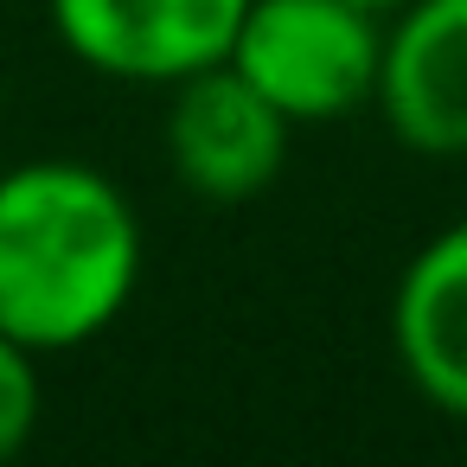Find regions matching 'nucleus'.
Listing matches in <instances>:
<instances>
[{"label": "nucleus", "mask_w": 467, "mask_h": 467, "mask_svg": "<svg viewBox=\"0 0 467 467\" xmlns=\"http://www.w3.org/2000/svg\"><path fill=\"white\" fill-rule=\"evenodd\" d=\"M141 218L129 192L71 154L0 173V333L46 352L103 339L141 288Z\"/></svg>", "instance_id": "f257e3e1"}, {"label": "nucleus", "mask_w": 467, "mask_h": 467, "mask_svg": "<svg viewBox=\"0 0 467 467\" xmlns=\"http://www.w3.org/2000/svg\"><path fill=\"white\" fill-rule=\"evenodd\" d=\"M295 129L339 122L378 97L384 20L352 0H250L224 58Z\"/></svg>", "instance_id": "f03ea898"}, {"label": "nucleus", "mask_w": 467, "mask_h": 467, "mask_svg": "<svg viewBox=\"0 0 467 467\" xmlns=\"http://www.w3.org/2000/svg\"><path fill=\"white\" fill-rule=\"evenodd\" d=\"M58 46L109 78L173 90L231 58L250 0H46Z\"/></svg>", "instance_id": "7ed1b4c3"}, {"label": "nucleus", "mask_w": 467, "mask_h": 467, "mask_svg": "<svg viewBox=\"0 0 467 467\" xmlns=\"http://www.w3.org/2000/svg\"><path fill=\"white\" fill-rule=\"evenodd\" d=\"M288 135H295V122L231 65H212V71L173 84L167 129H161L173 180L212 205L269 192L288 161Z\"/></svg>", "instance_id": "20e7f679"}, {"label": "nucleus", "mask_w": 467, "mask_h": 467, "mask_svg": "<svg viewBox=\"0 0 467 467\" xmlns=\"http://www.w3.org/2000/svg\"><path fill=\"white\" fill-rule=\"evenodd\" d=\"M371 103L410 154H467V0H410L384 20Z\"/></svg>", "instance_id": "39448f33"}, {"label": "nucleus", "mask_w": 467, "mask_h": 467, "mask_svg": "<svg viewBox=\"0 0 467 467\" xmlns=\"http://www.w3.org/2000/svg\"><path fill=\"white\" fill-rule=\"evenodd\" d=\"M390 352L422 403L467 422V218L441 224L390 288Z\"/></svg>", "instance_id": "423d86ee"}, {"label": "nucleus", "mask_w": 467, "mask_h": 467, "mask_svg": "<svg viewBox=\"0 0 467 467\" xmlns=\"http://www.w3.org/2000/svg\"><path fill=\"white\" fill-rule=\"evenodd\" d=\"M46 410V378H39V352L20 346L14 333H0V461H14Z\"/></svg>", "instance_id": "0eeeda50"}, {"label": "nucleus", "mask_w": 467, "mask_h": 467, "mask_svg": "<svg viewBox=\"0 0 467 467\" xmlns=\"http://www.w3.org/2000/svg\"><path fill=\"white\" fill-rule=\"evenodd\" d=\"M352 7H365V14H378V20H390L397 7H410V0H352Z\"/></svg>", "instance_id": "6e6552de"}]
</instances>
